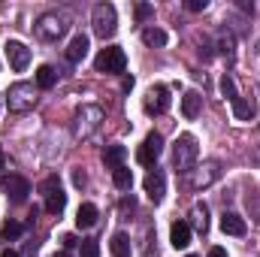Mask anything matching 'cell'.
Instances as JSON below:
<instances>
[{"label": "cell", "instance_id": "cell-32", "mask_svg": "<svg viewBox=\"0 0 260 257\" xmlns=\"http://www.w3.org/2000/svg\"><path fill=\"white\" fill-rule=\"evenodd\" d=\"M73 182H76V188H85V173L76 170V173H73Z\"/></svg>", "mask_w": 260, "mask_h": 257}, {"label": "cell", "instance_id": "cell-21", "mask_svg": "<svg viewBox=\"0 0 260 257\" xmlns=\"http://www.w3.org/2000/svg\"><path fill=\"white\" fill-rule=\"evenodd\" d=\"M109 248H112L115 257H130V236L127 233H115L112 242H109Z\"/></svg>", "mask_w": 260, "mask_h": 257}, {"label": "cell", "instance_id": "cell-23", "mask_svg": "<svg viewBox=\"0 0 260 257\" xmlns=\"http://www.w3.org/2000/svg\"><path fill=\"white\" fill-rule=\"evenodd\" d=\"M233 115H236L239 121H248V118L254 115V103L245 100V97H236V100H233Z\"/></svg>", "mask_w": 260, "mask_h": 257}, {"label": "cell", "instance_id": "cell-20", "mask_svg": "<svg viewBox=\"0 0 260 257\" xmlns=\"http://www.w3.org/2000/svg\"><path fill=\"white\" fill-rule=\"evenodd\" d=\"M55 82H58V70L49 64H43L37 70V88H43V91H49V88H55Z\"/></svg>", "mask_w": 260, "mask_h": 257}, {"label": "cell", "instance_id": "cell-26", "mask_svg": "<svg viewBox=\"0 0 260 257\" xmlns=\"http://www.w3.org/2000/svg\"><path fill=\"white\" fill-rule=\"evenodd\" d=\"M21 233H24V227H21L18 221H6V224H3V230H0V236H3V239H18Z\"/></svg>", "mask_w": 260, "mask_h": 257}, {"label": "cell", "instance_id": "cell-15", "mask_svg": "<svg viewBox=\"0 0 260 257\" xmlns=\"http://www.w3.org/2000/svg\"><path fill=\"white\" fill-rule=\"evenodd\" d=\"M170 242H173V248H188V245H191V224L176 221V224L170 227Z\"/></svg>", "mask_w": 260, "mask_h": 257}, {"label": "cell", "instance_id": "cell-33", "mask_svg": "<svg viewBox=\"0 0 260 257\" xmlns=\"http://www.w3.org/2000/svg\"><path fill=\"white\" fill-rule=\"evenodd\" d=\"M209 257H227V251H224V248H218V245H215V248H209Z\"/></svg>", "mask_w": 260, "mask_h": 257}, {"label": "cell", "instance_id": "cell-13", "mask_svg": "<svg viewBox=\"0 0 260 257\" xmlns=\"http://www.w3.org/2000/svg\"><path fill=\"white\" fill-rule=\"evenodd\" d=\"M164 191H167L164 173H160V170L148 173V176H145V194H148V200H151V203H160V200H164Z\"/></svg>", "mask_w": 260, "mask_h": 257}, {"label": "cell", "instance_id": "cell-5", "mask_svg": "<svg viewBox=\"0 0 260 257\" xmlns=\"http://www.w3.org/2000/svg\"><path fill=\"white\" fill-rule=\"evenodd\" d=\"M43 194H46V212H49V215H61L64 206H67V194L61 191L58 176H49V179L43 182Z\"/></svg>", "mask_w": 260, "mask_h": 257}, {"label": "cell", "instance_id": "cell-1", "mask_svg": "<svg viewBox=\"0 0 260 257\" xmlns=\"http://www.w3.org/2000/svg\"><path fill=\"white\" fill-rule=\"evenodd\" d=\"M197 157H200L197 139L191 136V133H182V136L176 139V145H173V167H176L179 173H188V170L197 164Z\"/></svg>", "mask_w": 260, "mask_h": 257}, {"label": "cell", "instance_id": "cell-8", "mask_svg": "<svg viewBox=\"0 0 260 257\" xmlns=\"http://www.w3.org/2000/svg\"><path fill=\"white\" fill-rule=\"evenodd\" d=\"M160 151H164V136H160L157 130H151V133L145 136V142L139 145V151H136V160H139L142 167H154V160L160 157Z\"/></svg>", "mask_w": 260, "mask_h": 257}, {"label": "cell", "instance_id": "cell-19", "mask_svg": "<svg viewBox=\"0 0 260 257\" xmlns=\"http://www.w3.org/2000/svg\"><path fill=\"white\" fill-rule=\"evenodd\" d=\"M221 176V164L218 160H209L200 173H197V179H194V188H206V185H212L215 179Z\"/></svg>", "mask_w": 260, "mask_h": 257}, {"label": "cell", "instance_id": "cell-31", "mask_svg": "<svg viewBox=\"0 0 260 257\" xmlns=\"http://www.w3.org/2000/svg\"><path fill=\"white\" fill-rule=\"evenodd\" d=\"M61 242H64V248H76V245H79V239H76L73 233H67L64 239H61Z\"/></svg>", "mask_w": 260, "mask_h": 257}, {"label": "cell", "instance_id": "cell-37", "mask_svg": "<svg viewBox=\"0 0 260 257\" xmlns=\"http://www.w3.org/2000/svg\"><path fill=\"white\" fill-rule=\"evenodd\" d=\"M55 257H70V251H55Z\"/></svg>", "mask_w": 260, "mask_h": 257}, {"label": "cell", "instance_id": "cell-27", "mask_svg": "<svg viewBox=\"0 0 260 257\" xmlns=\"http://www.w3.org/2000/svg\"><path fill=\"white\" fill-rule=\"evenodd\" d=\"M221 94H224V97H227L230 103H233V100L239 97V94H236V82H233L230 76H224V79H221Z\"/></svg>", "mask_w": 260, "mask_h": 257}, {"label": "cell", "instance_id": "cell-16", "mask_svg": "<svg viewBox=\"0 0 260 257\" xmlns=\"http://www.w3.org/2000/svg\"><path fill=\"white\" fill-rule=\"evenodd\" d=\"M97 224V206L94 203H82L79 212H76V227L79 230H91Z\"/></svg>", "mask_w": 260, "mask_h": 257}, {"label": "cell", "instance_id": "cell-9", "mask_svg": "<svg viewBox=\"0 0 260 257\" xmlns=\"http://www.w3.org/2000/svg\"><path fill=\"white\" fill-rule=\"evenodd\" d=\"M100 121H103V109L100 106H82L76 112V133L79 136H91L100 127Z\"/></svg>", "mask_w": 260, "mask_h": 257}, {"label": "cell", "instance_id": "cell-4", "mask_svg": "<svg viewBox=\"0 0 260 257\" xmlns=\"http://www.w3.org/2000/svg\"><path fill=\"white\" fill-rule=\"evenodd\" d=\"M94 67H97V73H124L127 55H124L121 46H109V49H103V52L97 55Z\"/></svg>", "mask_w": 260, "mask_h": 257}, {"label": "cell", "instance_id": "cell-3", "mask_svg": "<svg viewBox=\"0 0 260 257\" xmlns=\"http://www.w3.org/2000/svg\"><path fill=\"white\" fill-rule=\"evenodd\" d=\"M6 103H9L12 112H27V109H34V103H37V88H34L30 82H18V85L9 88Z\"/></svg>", "mask_w": 260, "mask_h": 257}, {"label": "cell", "instance_id": "cell-29", "mask_svg": "<svg viewBox=\"0 0 260 257\" xmlns=\"http://www.w3.org/2000/svg\"><path fill=\"white\" fill-rule=\"evenodd\" d=\"M151 12H154V9H151L148 3H136V18H139V21H145Z\"/></svg>", "mask_w": 260, "mask_h": 257}, {"label": "cell", "instance_id": "cell-22", "mask_svg": "<svg viewBox=\"0 0 260 257\" xmlns=\"http://www.w3.org/2000/svg\"><path fill=\"white\" fill-rule=\"evenodd\" d=\"M167 30H160V27H145L142 30V43L145 46H167Z\"/></svg>", "mask_w": 260, "mask_h": 257}, {"label": "cell", "instance_id": "cell-36", "mask_svg": "<svg viewBox=\"0 0 260 257\" xmlns=\"http://www.w3.org/2000/svg\"><path fill=\"white\" fill-rule=\"evenodd\" d=\"M3 164H6V154H3V148H0V170H3Z\"/></svg>", "mask_w": 260, "mask_h": 257}, {"label": "cell", "instance_id": "cell-17", "mask_svg": "<svg viewBox=\"0 0 260 257\" xmlns=\"http://www.w3.org/2000/svg\"><path fill=\"white\" fill-rule=\"evenodd\" d=\"M200 112H203V97H200L197 91H188V94L182 97V115H185L188 121H194Z\"/></svg>", "mask_w": 260, "mask_h": 257}, {"label": "cell", "instance_id": "cell-39", "mask_svg": "<svg viewBox=\"0 0 260 257\" xmlns=\"http://www.w3.org/2000/svg\"><path fill=\"white\" fill-rule=\"evenodd\" d=\"M188 257H194V254H188Z\"/></svg>", "mask_w": 260, "mask_h": 257}, {"label": "cell", "instance_id": "cell-34", "mask_svg": "<svg viewBox=\"0 0 260 257\" xmlns=\"http://www.w3.org/2000/svg\"><path fill=\"white\" fill-rule=\"evenodd\" d=\"M121 88H124V91H130V88H133V76H124V82H121Z\"/></svg>", "mask_w": 260, "mask_h": 257}, {"label": "cell", "instance_id": "cell-35", "mask_svg": "<svg viewBox=\"0 0 260 257\" xmlns=\"http://www.w3.org/2000/svg\"><path fill=\"white\" fill-rule=\"evenodd\" d=\"M0 257H21L18 251H12V248H6V251H0Z\"/></svg>", "mask_w": 260, "mask_h": 257}, {"label": "cell", "instance_id": "cell-14", "mask_svg": "<svg viewBox=\"0 0 260 257\" xmlns=\"http://www.w3.org/2000/svg\"><path fill=\"white\" fill-rule=\"evenodd\" d=\"M85 55H88V37L85 34H76L70 40V46H67V61L70 64H79V61H85Z\"/></svg>", "mask_w": 260, "mask_h": 257}, {"label": "cell", "instance_id": "cell-10", "mask_svg": "<svg viewBox=\"0 0 260 257\" xmlns=\"http://www.w3.org/2000/svg\"><path fill=\"white\" fill-rule=\"evenodd\" d=\"M0 191H6V197L12 203H24L27 194H30V185L21 176H0Z\"/></svg>", "mask_w": 260, "mask_h": 257}, {"label": "cell", "instance_id": "cell-6", "mask_svg": "<svg viewBox=\"0 0 260 257\" xmlns=\"http://www.w3.org/2000/svg\"><path fill=\"white\" fill-rule=\"evenodd\" d=\"M67 30V18L64 15H58V12H46V15H40L37 18V34L43 37V40H58L61 34Z\"/></svg>", "mask_w": 260, "mask_h": 257}, {"label": "cell", "instance_id": "cell-18", "mask_svg": "<svg viewBox=\"0 0 260 257\" xmlns=\"http://www.w3.org/2000/svg\"><path fill=\"white\" fill-rule=\"evenodd\" d=\"M124 157H127V148H124V145H106V151H103V164H106V170H118V167H124Z\"/></svg>", "mask_w": 260, "mask_h": 257}, {"label": "cell", "instance_id": "cell-11", "mask_svg": "<svg viewBox=\"0 0 260 257\" xmlns=\"http://www.w3.org/2000/svg\"><path fill=\"white\" fill-rule=\"evenodd\" d=\"M6 58H9V67L15 73H21V70H27V64H30V49L24 43H18V40H9L6 43Z\"/></svg>", "mask_w": 260, "mask_h": 257}, {"label": "cell", "instance_id": "cell-38", "mask_svg": "<svg viewBox=\"0 0 260 257\" xmlns=\"http://www.w3.org/2000/svg\"><path fill=\"white\" fill-rule=\"evenodd\" d=\"M0 106H3V97H0Z\"/></svg>", "mask_w": 260, "mask_h": 257}, {"label": "cell", "instance_id": "cell-12", "mask_svg": "<svg viewBox=\"0 0 260 257\" xmlns=\"http://www.w3.org/2000/svg\"><path fill=\"white\" fill-rule=\"evenodd\" d=\"M245 230H248V224H245L242 215H236V212H224L221 215V233H227V236H245Z\"/></svg>", "mask_w": 260, "mask_h": 257}, {"label": "cell", "instance_id": "cell-7", "mask_svg": "<svg viewBox=\"0 0 260 257\" xmlns=\"http://www.w3.org/2000/svg\"><path fill=\"white\" fill-rule=\"evenodd\" d=\"M173 97H170V88L167 85H151L148 94H145V112L148 115H164L170 109Z\"/></svg>", "mask_w": 260, "mask_h": 257}, {"label": "cell", "instance_id": "cell-24", "mask_svg": "<svg viewBox=\"0 0 260 257\" xmlns=\"http://www.w3.org/2000/svg\"><path fill=\"white\" fill-rule=\"evenodd\" d=\"M112 182H115V188L127 191L130 185H133V173H130L127 167H118V170H112Z\"/></svg>", "mask_w": 260, "mask_h": 257}, {"label": "cell", "instance_id": "cell-28", "mask_svg": "<svg viewBox=\"0 0 260 257\" xmlns=\"http://www.w3.org/2000/svg\"><path fill=\"white\" fill-rule=\"evenodd\" d=\"M79 248H82V257H100V245H97V239H82Z\"/></svg>", "mask_w": 260, "mask_h": 257}, {"label": "cell", "instance_id": "cell-25", "mask_svg": "<svg viewBox=\"0 0 260 257\" xmlns=\"http://www.w3.org/2000/svg\"><path fill=\"white\" fill-rule=\"evenodd\" d=\"M194 227L200 233L209 230V209H206V203H197L194 206Z\"/></svg>", "mask_w": 260, "mask_h": 257}, {"label": "cell", "instance_id": "cell-2", "mask_svg": "<svg viewBox=\"0 0 260 257\" xmlns=\"http://www.w3.org/2000/svg\"><path fill=\"white\" fill-rule=\"evenodd\" d=\"M91 24H94V34L100 40L115 37V30H118V12H115V6L112 3H97L94 15H91Z\"/></svg>", "mask_w": 260, "mask_h": 257}, {"label": "cell", "instance_id": "cell-30", "mask_svg": "<svg viewBox=\"0 0 260 257\" xmlns=\"http://www.w3.org/2000/svg\"><path fill=\"white\" fill-rule=\"evenodd\" d=\"M185 6H188V9H191V12H203V9H206V6H209V0H188V3H185Z\"/></svg>", "mask_w": 260, "mask_h": 257}]
</instances>
